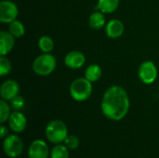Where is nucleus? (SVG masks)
Returning a JSON list of instances; mask_svg holds the SVG:
<instances>
[{"label": "nucleus", "instance_id": "f257e3e1", "mask_svg": "<svg viewBox=\"0 0 159 158\" xmlns=\"http://www.w3.org/2000/svg\"><path fill=\"white\" fill-rule=\"evenodd\" d=\"M101 108L108 119L122 120L129 110V99L127 91L119 86L110 87L104 92Z\"/></svg>", "mask_w": 159, "mask_h": 158}, {"label": "nucleus", "instance_id": "f03ea898", "mask_svg": "<svg viewBox=\"0 0 159 158\" xmlns=\"http://www.w3.org/2000/svg\"><path fill=\"white\" fill-rule=\"evenodd\" d=\"M46 137L54 144H60L65 141L68 136V129L64 122L61 120H52L46 127Z\"/></svg>", "mask_w": 159, "mask_h": 158}, {"label": "nucleus", "instance_id": "7ed1b4c3", "mask_svg": "<svg viewBox=\"0 0 159 158\" xmlns=\"http://www.w3.org/2000/svg\"><path fill=\"white\" fill-rule=\"evenodd\" d=\"M92 82L86 77L74 80L70 86L71 97L76 102H84L88 100L92 93Z\"/></svg>", "mask_w": 159, "mask_h": 158}, {"label": "nucleus", "instance_id": "20e7f679", "mask_svg": "<svg viewBox=\"0 0 159 158\" xmlns=\"http://www.w3.org/2000/svg\"><path fill=\"white\" fill-rule=\"evenodd\" d=\"M56 64V59L53 55L44 53L35 58L33 63V70L36 74L46 76L50 74L55 70Z\"/></svg>", "mask_w": 159, "mask_h": 158}, {"label": "nucleus", "instance_id": "39448f33", "mask_svg": "<svg viewBox=\"0 0 159 158\" xmlns=\"http://www.w3.org/2000/svg\"><path fill=\"white\" fill-rule=\"evenodd\" d=\"M3 150L8 157H18L23 152V142L18 135H8L3 142Z\"/></svg>", "mask_w": 159, "mask_h": 158}, {"label": "nucleus", "instance_id": "423d86ee", "mask_svg": "<svg viewBox=\"0 0 159 158\" xmlns=\"http://www.w3.org/2000/svg\"><path fill=\"white\" fill-rule=\"evenodd\" d=\"M138 74L139 78L144 84H152L157 77V68L153 61H146L140 65Z\"/></svg>", "mask_w": 159, "mask_h": 158}, {"label": "nucleus", "instance_id": "0eeeda50", "mask_svg": "<svg viewBox=\"0 0 159 158\" xmlns=\"http://www.w3.org/2000/svg\"><path fill=\"white\" fill-rule=\"evenodd\" d=\"M18 7L15 3L10 0H3L0 2V21L3 23H10L15 20L18 16Z\"/></svg>", "mask_w": 159, "mask_h": 158}, {"label": "nucleus", "instance_id": "6e6552de", "mask_svg": "<svg viewBox=\"0 0 159 158\" xmlns=\"http://www.w3.org/2000/svg\"><path fill=\"white\" fill-rule=\"evenodd\" d=\"M50 155L48 144L42 140L34 141L28 150L29 158H48Z\"/></svg>", "mask_w": 159, "mask_h": 158}, {"label": "nucleus", "instance_id": "1a4fd4ad", "mask_svg": "<svg viewBox=\"0 0 159 158\" xmlns=\"http://www.w3.org/2000/svg\"><path fill=\"white\" fill-rule=\"evenodd\" d=\"M19 92L20 86L15 80L8 79L1 85L0 95L1 98L5 101H11L13 98L19 95Z\"/></svg>", "mask_w": 159, "mask_h": 158}, {"label": "nucleus", "instance_id": "9d476101", "mask_svg": "<svg viewBox=\"0 0 159 158\" xmlns=\"http://www.w3.org/2000/svg\"><path fill=\"white\" fill-rule=\"evenodd\" d=\"M27 125V119L25 115L20 111H15L11 113L8 118V126L12 131L15 133L22 132Z\"/></svg>", "mask_w": 159, "mask_h": 158}, {"label": "nucleus", "instance_id": "9b49d317", "mask_svg": "<svg viewBox=\"0 0 159 158\" xmlns=\"http://www.w3.org/2000/svg\"><path fill=\"white\" fill-rule=\"evenodd\" d=\"M86 61L85 55L80 51H70L64 58L65 65L70 69H79Z\"/></svg>", "mask_w": 159, "mask_h": 158}, {"label": "nucleus", "instance_id": "f8f14e48", "mask_svg": "<svg viewBox=\"0 0 159 158\" xmlns=\"http://www.w3.org/2000/svg\"><path fill=\"white\" fill-rule=\"evenodd\" d=\"M14 36L7 31L0 32V54L1 56H6L9 53L15 44Z\"/></svg>", "mask_w": 159, "mask_h": 158}, {"label": "nucleus", "instance_id": "ddd939ff", "mask_svg": "<svg viewBox=\"0 0 159 158\" xmlns=\"http://www.w3.org/2000/svg\"><path fill=\"white\" fill-rule=\"evenodd\" d=\"M105 33L110 38H118L124 33V24L119 20H112L105 25Z\"/></svg>", "mask_w": 159, "mask_h": 158}, {"label": "nucleus", "instance_id": "4468645a", "mask_svg": "<svg viewBox=\"0 0 159 158\" xmlns=\"http://www.w3.org/2000/svg\"><path fill=\"white\" fill-rule=\"evenodd\" d=\"M118 6H119V0H99L97 8L101 12L104 14H108V13L115 12L117 9Z\"/></svg>", "mask_w": 159, "mask_h": 158}, {"label": "nucleus", "instance_id": "2eb2a0df", "mask_svg": "<svg viewBox=\"0 0 159 158\" xmlns=\"http://www.w3.org/2000/svg\"><path fill=\"white\" fill-rule=\"evenodd\" d=\"M104 13L101 12V11H96L94 13H92L89 17V26L94 29V30H100L102 29L104 24H105V17L103 15Z\"/></svg>", "mask_w": 159, "mask_h": 158}, {"label": "nucleus", "instance_id": "dca6fc26", "mask_svg": "<svg viewBox=\"0 0 159 158\" xmlns=\"http://www.w3.org/2000/svg\"><path fill=\"white\" fill-rule=\"evenodd\" d=\"M102 74V69L98 64H91L86 69L85 77L90 82H96L101 78Z\"/></svg>", "mask_w": 159, "mask_h": 158}, {"label": "nucleus", "instance_id": "f3484780", "mask_svg": "<svg viewBox=\"0 0 159 158\" xmlns=\"http://www.w3.org/2000/svg\"><path fill=\"white\" fill-rule=\"evenodd\" d=\"M8 32L16 38H19V37H21L24 33H25V28H24V25L20 21V20H13L9 23V26H8Z\"/></svg>", "mask_w": 159, "mask_h": 158}, {"label": "nucleus", "instance_id": "a211bd4d", "mask_svg": "<svg viewBox=\"0 0 159 158\" xmlns=\"http://www.w3.org/2000/svg\"><path fill=\"white\" fill-rule=\"evenodd\" d=\"M38 47L44 53H49L54 48V42L48 35H43L38 40Z\"/></svg>", "mask_w": 159, "mask_h": 158}, {"label": "nucleus", "instance_id": "6ab92c4d", "mask_svg": "<svg viewBox=\"0 0 159 158\" xmlns=\"http://www.w3.org/2000/svg\"><path fill=\"white\" fill-rule=\"evenodd\" d=\"M50 157L51 158H69V152L68 148L65 145L61 144H56L51 152H50Z\"/></svg>", "mask_w": 159, "mask_h": 158}, {"label": "nucleus", "instance_id": "aec40b11", "mask_svg": "<svg viewBox=\"0 0 159 158\" xmlns=\"http://www.w3.org/2000/svg\"><path fill=\"white\" fill-rule=\"evenodd\" d=\"M10 107L6 102L5 100L0 101V123L4 124L6 121H8V118L10 116Z\"/></svg>", "mask_w": 159, "mask_h": 158}, {"label": "nucleus", "instance_id": "412c9836", "mask_svg": "<svg viewBox=\"0 0 159 158\" xmlns=\"http://www.w3.org/2000/svg\"><path fill=\"white\" fill-rule=\"evenodd\" d=\"M11 71V63L5 56L0 57V75L5 76Z\"/></svg>", "mask_w": 159, "mask_h": 158}, {"label": "nucleus", "instance_id": "4be33fe9", "mask_svg": "<svg viewBox=\"0 0 159 158\" xmlns=\"http://www.w3.org/2000/svg\"><path fill=\"white\" fill-rule=\"evenodd\" d=\"M63 142H64V145L70 150H75V149L78 148V146L80 144V141L78 139V137H76L75 135H68Z\"/></svg>", "mask_w": 159, "mask_h": 158}, {"label": "nucleus", "instance_id": "5701e85b", "mask_svg": "<svg viewBox=\"0 0 159 158\" xmlns=\"http://www.w3.org/2000/svg\"><path fill=\"white\" fill-rule=\"evenodd\" d=\"M10 102H11L12 108L15 109L16 111H19V110H20V109H22L24 107V100H23L22 97H20L19 95L16 96L15 98H13L10 101Z\"/></svg>", "mask_w": 159, "mask_h": 158}, {"label": "nucleus", "instance_id": "b1692460", "mask_svg": "<svg viewBox=\"0 0 159 158\" xmlns=\"http://www.w3.org/2000/svg\"><path fill=\"white\" fill-rule=\"evenodd\" d=\"M7 133H8V129L7 127H5L3 124L1 126V129H0V137L1 139H5L7 136Z\"/></svg>", "mask_w": 159, "mask_h": 158}]
</instances>
